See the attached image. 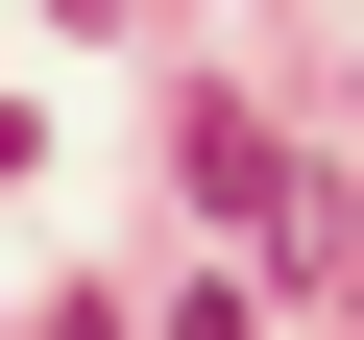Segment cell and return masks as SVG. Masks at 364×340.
I'll return each instance as SVG.
<instances>
[{"instance_id":"obj_1","label":"cell","mask_w":364,"mask_h":340,"mask_svg":"<svg viewBox=\"0 0 364 340\" xmlns=\"http://www.w3.org/2000/svg\"><path fill=\"white\" fill-rule=\"evenodd\" d=\"M195 195H219V219H243V243H267V267H291V292H316V267H340V195H316V170H291V146H267V122H243V97H195Z\"/></svg>"},{"instance_id":"obj_2","label":"cell","mask_w":364,"mask_h":340,"mask_svg":"<svg viewBox=\"0 0 364 340\" xmlns=\"http://www.w3.org/2000/svg\"><path fill=\"white\" fill-rule=\"evenodd\" d=\"M49 340H122V316H49Z\"/></svg>"}]
</instances>
